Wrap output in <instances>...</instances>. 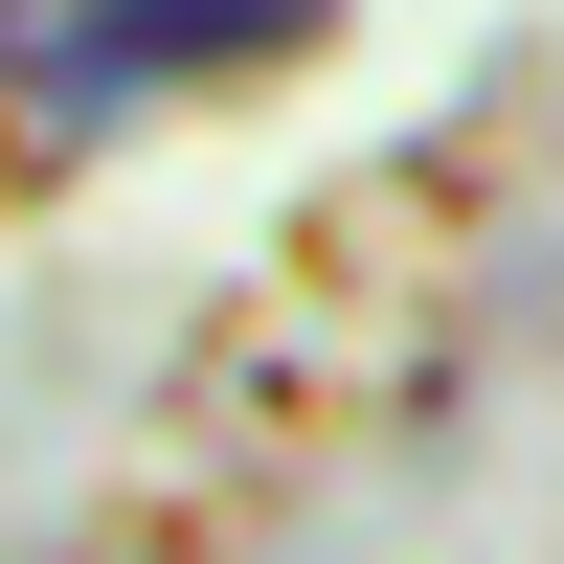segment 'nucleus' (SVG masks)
I'll return each mask as SVG.
<instances>
[{
    "instance_id": "nucleus-2",
    "label": "nucleus",
    "mask_w": 564,
    "mask_h": 564,
    "mask_svg": "<svg viewBox=\"0 0 564 564\" xmlns=\"http://www.w3.org/2000/svg\"><path fill=\"white\" fill-rule=\"evenodd\" d=\"M0 23H23V0H0Z\"/></svg>"
},
{
    "instance_id": "nucleus-1",
    "label": "nucleus",
    "mask_w": 564,
    "mask_h": 564,
    "mask_svg": "<svg viewBox=\"0 0 564 564\" xmlns=\"http://www.w3.org/2000/svg\"><path fill=\"white\" fill-rule=\"evenodd\" d=\"M339 0H23L0 23V113L23 135H113V113H159V90H204V68H271V45H316Z\"/></svg>"
}]
</instances>
